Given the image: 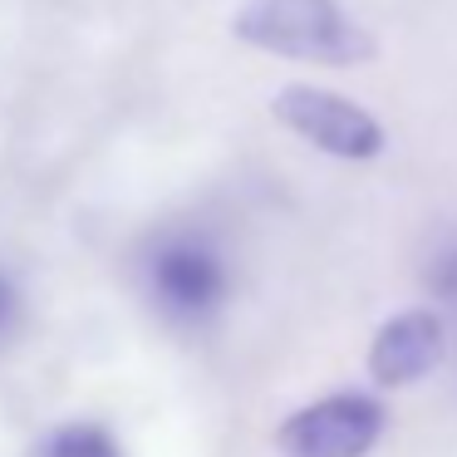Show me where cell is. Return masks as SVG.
Returning <instances> with one entry per match:
<instances>
[{"label": "cell", "instance_id": "6da1fadb", "mask_svg": "<svg viewBox=\"0 0 457 457\" xmlns=\"http://www.w3.org/2000/svg\"><path fill=\"white\" fill-rule=\"evenodd\" d=\"M237 40L256 45L266 54L286 60H310V64H369L374 40L364 25L345 15L339 0H241L231 15Z\"/></svg>", "mask_w": 457, "mask_h": 457}, {"label": "cell", "instance_id": "7a4b0ae2", "mask_svg": "<svg viewBox=\"0 0 457 457\" xmlns=\"http://www.w3.org/2000/svg\"><path fill=\"white\" fill-rule=\"evenodd\" d=\"M270 113L286 123L290 133L310 143V148L329 153L345 162H364L384 153V123L364 109V104L345 99L335 89H315V84H286L270 99Z\"/></svg>", "mask_w": 457, "mask_h": 457}, {"label": "cell", "instance_id": "3957f363", "mask_svg": "<svg viewBox=\"0 0 457 457\" xmlns=\"http://www.w3.org/2000/svg\"><path fill=\"white\" fill-rule=\"evenodd\" d=\"M384 433V408L364 394H329L280 423V457H364Z\"/></svg>", "mask_w": 457, "mask_h": 457}, {"label": "cell", "instance_id": "277c9868", "mask_svg": "<svg viewBox=\"0 0 457 457\" xmlns=\"http://www.w3.org/2000/svg\"><path fill=\"white\" fill-rule=\"evenodd\" d=\"M148 280H153L158 305L172 310V315H182V320L207 315V310H217L221 295H227V266H221V256L197 237L162 241L148 261Z\"/></svg>", "mask_w": 457, "mask_h": 457}, {"label": "cell", "instance_id": "5b68a950", "mask_svg": "<svg viewBox=\"0 0 457 457\" xmlns=\"http://www.w3.org/2000/svg\"><path fill=\"white\" fill-rule=\"evenodd\" d=\"M447 329L433 310H403V315L384 320L369 345V374L384 388H408L418 378H428L443 364Z\"/></svg>", "mask_w": 457, "mask_h": 457}, {"label": "cell", "instance_id": "8992f818", "mask_svg": "<svg viewBox=\"0 0 457 457\" xmlns=\"http://www.w3.org/2000/svg\"><path fill=\"white\" fill-rule=\"evenodd\" d=\"M45 457H119V443L94 423H74V428H64V433H54V443Z\"/></svg>", "mask_w": 457, "mask_h": 457}, {"label": "cell", "instance_id": "52a82bcc", "mask_svg": "<svg viewBox=\"0 0 457 457\" xmlns=\"http://www.w3.org/2000/svg\"><path fill=\"white\" fill-rule=\"evenodd\" d=\"M433 290L447 295V300H457V251H447V256L433 266Z\"/></svg>", "mask_w": 457, "mask_h": 457}, {"label": "cell", "instance_id": "ba28073f", "mask_svg": "<svg viewBox=\"0 0 457 457\" xmlns=\"http://www.w3.org/2000/svg\"><path fill=\"white\" fill-rule=\"evenodd\" d=\"M15 315H21V295H15V286H11V276H0V339L11 335V325H15Z\"/></svg>", "mask_w": 457, "mask_h": 457}]
</instances>
